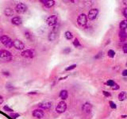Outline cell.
Listing matches in <instances>:
<instances>
[{"label":"cell","mask_w":127,"mask_h":119,"mask_svg":"<svg viewBox=\"0 0 127 119\" xmlns=\"http://www.w3.org/2000/svg\"><path fill=\"white\" fill-rule=\"evenodd\" d=\"M13 60V55L6 49H0V62L8 63Z\"/></svg>","instance_id":"obj_1"},{"label":"cell","mask_w":127,"mask_h":119,"mask_svg":"<svg viewBox=\"0 0 127 119\" xmlns=\"http://www.w3.org/2000/svg\"><path fill=\"white\" fill-rule=\"evenodd\" d=\"M0 41L3 44L4 46H6V48H12L13 47V41L12 39L8 37L6 34H3L1 37H0Z\"/></svg>","instance_id":"obj_2"},{"label":"cell","mask_w":127,"mask_h":119,"mask_svg":"<svg viewBox=\"0 0 127 119\" xmlns=\"http://www.w3.org/2000/svg\"><path fill=\"white\" fill-rule=\"evenodd\" d=\"M46 24L49 26H54L55 27L56 25H57L58 24V18L56 15H50L46 18Z\"/></svg>","instance_id":"obj_3"},{"label":"cell","mask_w":127,"mask_h":119,"mask_svg":"<svg viewBox=\"0 0 127 119\" xmlns=\"http://www.w3.org/2000/svg\"><path fill=\"white\" fill-rule=\"evenodd\" d=\"M14 10L17 14H25L28 10V6L25 3H19L15 6Z\"/></svg>","instance_id":"obj_4"},{"label":"cell","mask_w":127,"mask_h":119,"mask_svg":"<svg viewBox=\"0 0 127 119\" xmlns=\"http://www.w3.org/2000/svg\"><path fill=\"white\" fill-rule=\"evenodd\" d=\"M67 110V103L64 101H60L56 107V111L58 114H64Z\"/></svg>","instance_id":"obj_5"},{"label":"cell","mask_w":127,"mask_h":119,"mask_svg":"<svg viewBox=\"0 0 127 119\" xmlns=\"http://www.w3.org/2000/svg\"><path fill=\"white\" fill-rule=\"evenodd\" d=\"M87 23V16L85 14H81L77 18V24L80 26L84 27Z\"/></svg>","instance_id":"obj_6"},{"label":"cell","mask_w":127,"mask_h":119,"mask_svg":"<svg viewBox=\"0 0 127 119\" xmlns=\"http://www.w3.org/2000/svg\"><path fill=\"white\" fill-rule=\"evenodd\" d=\"M13 47H14L17 50L23 51L25 49V44L19 39H15L14 41H13Z\"/></svg>","instance_id":"obj_7"},{"label":"cell","mask_w":127,"mask_h":119,"mask_svg":"<svg viewBox=\"0 0 127 119\" xmlns=\"http://www.w3.org/2000/svg\"><path fill=\"white\" fill-rule=\"evenodd\" d=\"M21 57L27 58V59H32L34 57V51L33 49H26V50H23L21 53Z\"/></svg>","instance_id":"obj_8"},{"label":"cell","mask_w":127,"mask_h":119,"mask_svg":"<svg viewBox=\"0 0 127 119\" xmlns=\"http://www.w3.org/2000/svg\"><path fill=\"white\" fill-rule=\"evenodd\" d=\"M98 14V10L96 9V8L90 10L88 14H87V19H89V20H95L97 18Z\"/></svg>","instance_id":"obj_9"},{"label":"cell","mask_w":127,"mask_h":119,"mask_svg":"<svg viewBox=\"0 0 127 119\" xmlns=\"http://www.w3.org/2000/svg\"><path fill=\"white\" fill-rule=\"evenodd\" d=\"M32 115L36 118H38V119H41L45 115V111L43 110H41V109H36V110H34L32 112Z\"/></svg>","instance_id":"obj_10"},{"label":"cell","mask_w":127,"mask_h":119,"mask_svg":"<svg viewBox=\"0 0 127 119\" xmlns=\"http://www.w3.org/2000/svg\"><path fill=\"white\" fill-rule=\"evenodd\" d=\"M41 3L47 9H49V8L52 7L56 4V2L53 1V0H41Z\"/></svg>","instance_id":"obj_11"},{"label":"cell","mask_w":127,"mask_h":119,"mask_svg":"<svg viewBox=\"0 0 127 119\" xmlns=\"http://www.w3.org/2000/svg\"><path fill=\"white\" fill-rule=\"evenodd\" d=\"M52 107V103L51 102H44V103H41L38 104V109L41 110H49V108Z\"/></svg>","instance_id":"obj_12"},{"label":"cell","mask_w":127,"mask_h":119,"mask_svg":"<svg viewBox=\"0 0 127 119\" xmlns=\"http://www.w3.org/2000/svg\"><path fill=\"white\" fill-rule=\"evenodd\" d=\"M92 110V105L89 103H85L84 105L82 106V110L85 114H90Z\"/></svg>","instance_id":"obj_13"},{"label":"cell","mask_w":127,"mask_h":119,"mask_svg":"<svg viewBox=\"0 0 127 119\" xmlns=\"http://www.w3.org/2000/svg\"><path fill=\"white\" fill-rule=\"evenodd\" d=\"M11 23L14 25L18 26V25H21L22 24V19L19 16H14L11 18Z\"/></svg>","instance_id":"obj_14"},{"label":"cell","mask_w":127,"mask_h":119,"mask_svg":"<svg viewBox=\"0 0 127 119\" xmlns=\"http://www.w3.org/2000/svg\"><path fill=\"white\" fill-rule=\"evenodd\" d=\"M24 36H25L26 40L30 41H34V35H33V33L30 31V30H27V29L25 30V31H24Z\"/></svg>","instance_id":"obj_15"},{"label":"cell","mask_w":127,"mask_h":119,"mask_svg":"<svg viewBox=\"0 0 127 119\" xmlns=\"http://www.w3.org/2000/svg\"><path fill=\"white\" fill-rule=\"evenodd\" d=\"M56 37H57V31L53 29L52 31L50 32V33L49 34V40L50 41H54L56 39Z\"/></svg>","instance_id":"obj_16"},{"label":"cell","mask_w":127,"mask_h":119,"mask_svg":"<svg viewBox=\"0 0 127 119\" xmlns=\"http://www.w3.org/2000/svg\"><path fill=\"white\" fill-rule=\"evenodd\" d=\"M14 10L10 7H6L5 10H4V14L6 15V17H12L14 15Z\"/></svg>","instance_id":"obj_17"},{"label":"cell","mask_w":127,"mask_h":119,"mask_svg":"<svg viewBox=\"0 0 127 119\" xmlns=\"http://www.w3.org/2000/svg\"><path fill=\"white\" fill-rule=\"evenodd\" d=\"M68 97V91L67 90H61L60 92V98L64 101L67 99Z\"/></svg>","instance_id":"obj_18"},{"label":"cell","mask_w":127,"mask_h":119,"mask_svg":"<svg viewBox=\"0 0 127 119\" xmlns=\"http://www.w3.org/2000/svg\"><path fill=\"white\" fill-rule=\"evenodd\" d=\"M119 39L122 41H124L126 40L127 38V33L125 30H120L119 31Z\"/></svg>","instance_id":"obj_19"},{"label":"cell","mask_w":127,"mask_h":119,"mask_svg":"<svg viewBox=\"0 0 127 119\" xmlns=\"http://www.w3.org/2000/svg\"><path fill=\"white\" fill-rule=\"evenodd\" d=\"M119 28L120 30H125L127 29V19H125V20H122L119 24Z\"/></svg>","instance_id":"obj_20"},{"label":"cell","mask_w":127,"mask_h":119,"mask_svg":"<svg viewBox=\"0 0 127 119\" xmlns=\"http://www.w3.org/2000/svg\"><path fill=\"white\" fill-rule=\"evenodd\" d=\"M127 98V93L126 91H122L119 94V101H124Z\"/></svg>","instance_id":"obj_21"},{"label":"cell","mask_w":127,"mask_h":119,"mask_svg":"<svg viewBox=\"0 0 127 119\" xmlns=\"http://www.w3.org/2000/svg\"><path fill=\"white\" fill-rule=\"evenodd\" d=\"M64 37L67 40H72V39L73 38V34H72V32H70L68 30V31H66L64 33Z\"/></svg>","instance_id":"obj_22"},{"label":"cell","mask_w":127,"mask_h":119,"mask_svg":"<svg viewBox=\"0 0 127 119\" xmlns=\"http://www.w3.org/2000/svg\"><path fill=\"white\" fill-rule=\"evenodd\" d=\"M3 110H4V111H6V112H8V113H14V110L12 109V108H10L9 106L7 105H5L3 107Z\"/></svg>","instance_id":"obj_23"},{"label":"cell","mask_w":127,"mask_h":119,"mask_svg":"<svg viewBox=\"0 0 127 119\" xmlns=\"http://www.w3.org/2000/svg\"><path fill=\"white\" fill-rule=\"evenodd\" d=\"M72 44H73V45H74V46H75L76 48H80V47H81V44H80V42L79 41L78 38H75V39H74V41H73V42H72Z\"/></svg>","instance_id":"obj_24"},{"label":"cell","mask_w":127,"mask_h":119,"mask_svg":"<svg viewBox=\"0 0 127 119\" xmlns=\"http://www.w3.org/2000/svg\"><path fill=\"white\" fill-rule=\"evenodd\" d=\"M107 55H108L109 57L113 58V57H114L115 53H114V51L112 50V49H110V50H108V52H107Z\"/></svg>","instance_id":"obj_25"},{"label":"cell","mask_w":127,"mask_h":119,"mask_svg":"<svg viewBox=\"0 0 127 119\" xmlns=\"http://www.w3.org/2000/svg\"><path fill=\"white\" fill-rule=\"evenodd\" d=\"M10 117L12 119H16V118L20 117V114H19L18 113H11V114H10Z\"/></svg>","instance_id":"obj_26"},{"label":"cell","mask_w":127,"mask_h":119,"mask_svg":"<svg viewBox=\"0 0 127 119\" xmlns=\"http://www.w3.org/2000/svg\"><path fill=\"white\" fill-rule=\"evenodd\" d=\"M76 68V64H72V65L67 67V68H65V71H72L73 70V69H75Z\"/></svg>","instance_id":"obj_27"},{"label":"cell","mask_w":127,"mask_h":119,"mask_svg":"<svg viewBox=\"0 0 127 119\" xmlns=\"http://www.w3.org/2000/svg\"><path fill=\"white\" fill-rule=\"evenodd\" d=\"M71 49H70L69 47H68V48H64V49H63V51H62V53L64 54H69L70 53H71Z\"/></svg>","instance_id":"obj_28"},{"label":"cell","mask_w":127,"mask_h":119,"mask_svg":"<svg viewBox=\"0 0 127 119\" xmlns=\"http://www.w3.org/2000/svg\"><path fill=\"white\" fill-rule=\"evenodd\" d=\"M106 84L108 86H114L116 85V83L114 81H113V80H111V79H110V80H108L106 82Z\"/></svg>","instance_id":"obj_29"},{"label":"cell","mask_w":127,"mask_h":119,"mask_svg":"<svg viewBox=\"0 0 127 119\" xmlns=\"http://www.w3.org/2000/svg\"><path fill=\"white\" fill-rule=\"evenodd\" d=\"M6 89L9 90H14V86L12 85V84H10V83H7L6 84Z\"/></svg>","instance_id":"obj_30"},{"label":"cell","mask_w":127,"mask_h":119,"mask_svg":"<svg viewBox=\"0 0 127 119\" xmlns=\"http://www.w3.org/2000/svg\"><path fill=\"white\" fill-rule=\"evenodd\" d=\"M109 104H110V107L112 108V109H116V107H116V104L112 101L109 102Z\"/></svg>","instance_id":"obj_31"},{"label":"cell","mask_w":127,"mask_h":119,"mask_svg":"<svg viewBox=\"0 0 127 119\" xmlns=\"http://www.w3.org/2000/svg\"><path fill=\"white\" fill-rule=\"evenodd\" d=\"M102 94H103L104 96H106V97H110L111 96L110 93L108 92V91H106V90H103V91H102Z\"/></svg>","instance_id":"obj_32"},{"label":"cell","mask_w":127,"mask_h":119,"mask_svg":"<svg viewBox=\"0 0 127 119\" xmlns=\"http://www.w3.org/2000/svg\"><path fill=\"white\" fill-rule=\"evenodd\" d=\"M122 49H123V52H124L125 53H127V43L123 45V47H122Z\"/></svg>","instance_id":"obj_33"},{"label":"cell","mask_w":127,"mask_h":119,"mask_svg":"<svg viewBox=\"0 0 127 119\" xmlns=\"http://www.w3.org/2000/svg\"><path fill=\"white\" fill-rule=\"evenodd\" d=\"M3 75H5V76H10V72H9V71H3Z\"/></svg>","instance_id":"obj_34"},{"label":"cell","mask_w":127,"mask_h":119,"mask_svg":"<svg viewBox=\"0 0 127 119\" xmlns=\"http://www.w3.org/2000/svg\"><path fill=\"white\" fill-rule=\"evenodd\" d=\"M27 94L29 95H35V94H38V91H30L27 93Z\"/></svg>","instance_id":"obj_35"},{"label":"cell","mask_w":127,"mask_h":119,"mask_svg":"<svg viewBox=\"0 0 127 119\" xmlns=\"http://www.w3.org/2000/svg\"><path fill=\"white\" fill-rule=\"evenodd\" d=\"M123 15L125 16V18H127V7L123 10Z\"/></svg>","instance_id":"obj_36"},{"label":"cell","mask_w":127,"mask_h":119,"mask_svg":"<svg viewBox=\"0 0 127 119\" xmlns=\"http://www.w3.org/2000/svg\"><path fill=\"white\" fill-rule=\"evenodd\" d=\"M122 75H123V76H126L127 75V69H126V70H124L123 71H122Z\"/></svg>","instance_id":"obj_37"},{"label":"cell","mask_w":127,"mask_h":119,"mask_svg":"<svg viewBox=\"0 0 127 119\" xmlns=\"http://www.w3.org/2000/svg\"><path fill=\"white\" fill-rule=\"evenodd\" d=\"M3 101H4L3 97L0 95V105H1V104H3Z\"/></svg>","instance_id":"obj_38"},{"label":"cell","mask_w":127,"mask_h":119,"mask_svg":"<svg viewBox=\"0 0 127 119\" xmlns=\"http://www.w3.org/2000/svg\"><path fill=\"white\" fill-rule=\"evenodd\" d=\"M101 56H102V53H101V52H100V53H98V55H97V56H95V59H98V58H99L100 57H101Z\"/></svg>","instance_id":"obj_39"},{"label":"cell","mask_w":127,"mask_h":119,"mask_svg":"<svg viewBox=\"0 0 127 119\" xmlns=\"http://www.w3.org/2000/svg\"><path fill=\"white\" fill-rule=\"evenodd\" d=\"M119 88V86L118 85V84H116L114 86H113V89H114V90H118Z\"/></svg>","instance_id":"obj_40"},{"label":"cell","mask_w":127,"mask_h":119,"mask_svg":"<svg viewBox=\"0 0 127 119\" xmlns=\"http://www.w3.org/2000/svg\"><path fill=\"white\" fill-rule=\"evenodd\" d=\"M123 3H124V4H125V5H126V6H127V1H124Z\"/></svg>","instance_id":"obj_41"}]
</instances>
